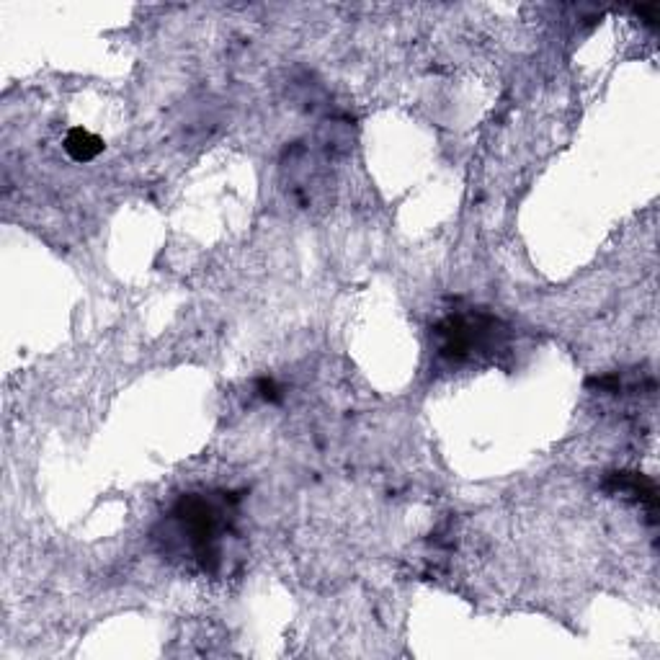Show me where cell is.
Wrapping results in <instances>:
<instances>
[{
  "instance_id": "1",
  "label": "cell",
  "mask_w": 660,
  "mask_h": 660,
  "mask_svg": "<svg viewBox=\"0 0 660 660\" xmlns=\"http://www.w3.org/2000/svg\"><path fill=\"white\" fill-rule=\"evenodd\" d=\"M235 519L238 495L230 490L184 493L163 516L155 529V539L173 560L217 575L225 565L227 542L235 534Z\"/></svg>"
},
{
  "instance_id": "2",
  "label": "cell",
  "mask_w": 660,
  "mask_h": 660,
  "mask_svg": "<svg viewBox=\"0 0 660 660\" xmlns=\"http://www.w3.org/2000/svg\"><path fill=\"white\" fill-rule=\"evenodd\" d=\"M508 338V328L501 318H495L485 310H459L449 312L434 325L436 351L441 359L452 364L490 356L503 349Z\"/></svg>"
},
{
  "instance_id": "3",
  "label": "cell",
  "mask_w": 660,
  "mask_h": 660,
  "mask_svg": "<svg viewBox=\"0 0 660 660\" xmlns=\"http://www.w3.org/2000/svg\"><path fill=\"white\" fill-rule=\"evenodd\" d=\"M606 488L612 490V493L624 495V498H632V501L648 508L650 516H655L658 490H655V483L648 480V477L637 475V472H617V475L609 477V485H606Z\"/></svg>"
},
{
  "instance_id": "4",
  "label": "cell",
  "mask_w": 660,
  "mask_h": 660,
  "mask_svg": "<svg viewBox=\"0 0 660 660\" xmlns=\"http://www.w3.org/2000/svg\"><path fill=\"white\" fill-rule=\"evenodd\" d=\"M65 153L75 160V163H88L96 155L104 153V140L93 132L83 127L70 129L68 137H65Z\"/></svg>"
},
{
  "instance_id": "5",
  "label": "cell",
  "mask_w": 660,
  "mask_h": 660,
  "mask_svg": "<svg viewBox=\"0 0 660 660\" xmlns=\"http://www.w3.org/2000/svg\"><path fill=\"white\" fill-rule=\"evenodd\" d=\"M256 390L266 403H276V400H279V387H276L274 379H261L256 385Z\"/></svg>"
}]
</instances>
